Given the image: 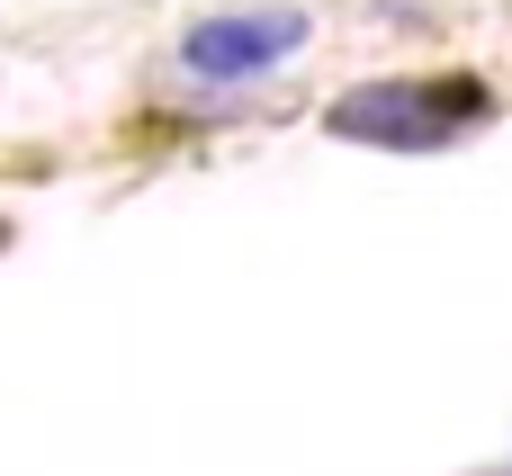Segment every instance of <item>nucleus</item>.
Listing matches in <instances>:
<instances>
[{
  "instance_id": "f257e3e1",
  "label": "nucleus",
  "mask_w": 512,
  "mask_h": 476,
  "mask_svg": "<svg viewBox=\"0 0 512 476\" xmlns=\"http://www.w3.org/2000/svg\"><path fill=\"white\" fill-rule=\"evenodd\" d=\"M486 81L450 72V81H369V90H342L324 108V126L342 144H378V153H441L459 144L468 126H486Z\"/></svg>"
},
{
  "instance_id": "f03ea898",
  "label": "nucleus",
  "mask_w": 512,
  "mask_h": 476,
  "mask_svg": "<svg viewBox=\"0 0 512 476\" xmlns=\"http://www.w3.org/2000/svg\"><path fill=\"white\" fill-rule=\"evenodd\" d=\"M297 45H306V18L297 9H234V18H198L180 36V63L198 81H252L270 63H288Z\"/></svg>"
},
{
  "instance_id": "7ed1b4c3",
  "label": "nucleus",
  "mask_w": 512,
  "mask_h": 476,
  "mask_svg": "<svg viewBox=\"0 0 512 476\" xmlns=\"http://www.w3.org/2000/svg\"><path fill=\"white\" fill-rule=\"evenodd\" d=\"M495 476H512V468H495Z\"/></svg>"
}]
</instances>
